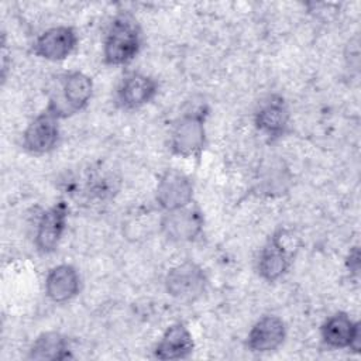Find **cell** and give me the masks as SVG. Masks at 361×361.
<instances>
[{
  "instance_id": "cell-1",
  "label": "cell",
  "mask_w": 361,
  "mask_h": 361,
  "mask_svg": "<svg viewBox=\"0 0 361 361\" xmlns=\"http://www.w3.org/2000/svg\"><path fill=\"white\" fill-rule=\"evenodd\" d=\"M207 106H199L180 114L169 133V148L175 155L199 158L206 145Z\"/></svg>"
},
{
  "instance_id": "cell-2",
  "label": "cell",
  "mask_w": 361,
  "mask_h": 361,
  "mask_svg": "<svg viewBox=\"0 0 361 361\" xmlns=\"http://www.w3.org/2000/svg\"><path fill=\"white\" fill-rule=\"evenodd\" d=\"M141 47V32L134 17L117 16L106 34L103 56L109 65H124L134 59Z\"/></svg>"
},
{
  "instance_id": "cell-3",
  "label": "cell",
  "mask_w": 361,
  "mask_h": 361,
  "mask_svg": "<svg viewBox=\"0 0 361 361\" xmlns=\"http://www.w3.org/2000/svg\"><path fill=\"white\" fill-rule=\"evenodd\" d=\"M93 92L92 79L82 72H71L59 82V90L49 100L48 109L58 118L80 111L89 103Z\"/></svg>"
},
{
  "instance_id": "cell-4",
  "label": "cell",
  "mask_w": 361,
  "mask_h": 361,
  "mask_svg": "<svg viewBox=\"0 0 361 361\" xmlns=\"http://www.w3.org/2000/svg\"><path fill=\"white\" fill-rule=\"evenodd\" d=\"M206 283L207 279L203 269L192 261L173 267L165 278L166 292L180 302H193L200 298Z\"/></svg>"
},
{
  "instance_id": "cell-5",
  "label": "cell",
  "mask_w": 361,
  "mask_h": 361,
  "mask_svg": "<svg viewBox=\"0 0 361 361\" xmlns=\"http://www.w3.org/2000/svg\"><path fill=\"white\" fill-rule=\"evenodd\" d=\"M192 197L193 185L185 173L176 169H168L161 175L155 190V199L165 212L190 204Z\"/></svg>"
},
{
  "instance_id": "cell-6",
  "label": "cell",
  "mask_w": 361,
  "mask_h": 361,
  "mask_svg": "<svg viewBox=\"0 0 361 361\" xmlns=\"http://www.w3.org/2000/svg\"><path fill=\"white\" fill-rule=\"evenodd\" d=\"M203 228V216L197 207L189 204L168 210L161 219L162 233L172 241L185 243L195 240Z\"/></svg>"
},
{
  "instance_id": "cell-7",
  "label": "cell",
  "mask_w": 361,
  "mask_h": 361,
  "mask_svg": "<svg viewBox=\"0 0 361 361\" xmlns=\"http://www.w3.org/2000/svg\"><path fill=\"white\" fill-rule=\"evenodd\" d=\"M323 341L333 348H350L354 353L361 347V324L353 322L348 314L338 312L330 316L322 326Z\"/></svg>"
},
{
  "instance_id": "cell-8",
  "label": "cell",
  "mask_w": 361,
  "mask_h": 361,
  "mask_svg": "<svg viewBox=\"0 0 361 361\" xmlns=\"http://www.w3.org/2000/svg\"><path fill=\"white\" fill-rule=\"evenodd\" d=\"M59 138L58 117L49 110L38 114L23 134V145L32 154H45L55 148Z\"/></svg>"
},
{
  "instance_id": "cell-9",
  "label": "cell",
  "mask_w": 361,
  "mask_h": 361,
  "mask_svg": "<svg viewBox=\"0 0 361 361\" xmlns=\"http://www.w3.org/2000/svg\"><path fill=\"white\" fill-rule=\"evenodd\" d=\"M78 44V35L72 27L59 25L44 31L34 44V52L47 61H63Z\"/></svg>"
},
{
  "instance_id": "cell-10",
  "label": "cell",
  "mask_w": 361,
  "mask_h": 361,
  "mask_svg": "<svg viewBox=\"0 0 361 361\" xmlns=\"http://www.w3.org/2000/svg\"><path fill=\"white\" fill-rule=\"evenodd\" d=\"M68 212V204L61 200L41 216L35 234V245L41 252L48 254L58 247L66 227Z\"/></svg>"
},
{
  "instance_id": "cell-11",
  "label": "cell",
  "mask_w": 361,
  "mask_h": 361,
  "mask_svg": "<svg viewBox=\"0 0 361 361\" xmlns=\"http://www.w3.org/2000/svg\"><path fill=\"white\" fill-rule=\"evenodd\" d=\"M255 126L271 140L283 135L289 126V110L283 97L274 94L262 102L255 113Z\"/></svg>"
},
{
  "instance_id": "cell-12",
  "label": "cell",
  "mask_w": 361,
  "mask_h": 361,
  "mask_svg": "<svg viewBox=\"0 0 361 361\" xmlns=\"http://www.w3.org/2000/svg\"><path fill=\"white\" fill-rule=\"evenodd\" d=\"M285 323L278 316H264L250 330L247 344L251 351L268 353L276 350L285 340Z\"/></svg>"
},
{
  "instance_id": "cell-13",
  "label": "cell",
  "mask_w": 361,
  "mask_h": 361,
  "mask_svg": "<svg viewBox=\"0 0 361 361\" xmlns=\"http://www.w3.org/2000/svg\"><path fill=\"white\" fill-rule=\"evenodd\" d=\"M157 90L158 85L152 78L142 73H131L121 82L117 90V100L121 107L134 110L151 102Z\"/></svg>"
},
{
  "instance_id": "cell-14",
  "label": "cell",
  "mask_w": 361,
  "mask_h": 361,
  "mask_svg": "<svg viewBox=\"0 0 361 361\" xmlns=\"http://www.w3.org/2000/svg\"><path fill=\"white\" fill-rule=\"evenodd\" d=\"M281 234L275 233L259 252L258 272L268 282L279 279L290 265V255L281 241Z\"/></svg>"
},
{
  "instance_id": "cell-15",
  "label": "cell",
  "mask_w": 361,
  "mask_h": 361,
  "mask_svg": "<svg viewBox=\"0 0 361 361\" xmlns=\"http://www.w3.org/2000/svg\"><path fill=\"white\" fill-rule=\"evenodd\" d=\"M195 343L190 331L182 323L169 326L154 350L158 360H182L193 351Z\"/></svg>"
},
{
  "instance_id": "cell-16",
  "label": "cell",
  "mask_w": 361,
  "mask_h": 361,
  "mask_svg": "<svg viewBox=\"0 0 361 361\" xmlns=\"http://www.w3.org/2000/svg\"><path fill=\"white\" fill-rule=\"evenodd\" d=\"M80 278L78 271L68 264L54 267L45 279V293L56 303H63L75 298L79 292Z\"/></svg>"
},
{
  "instance_id": "cell-17",
  "label": "cell",
  "mask_w": 361,
  "mask_h": 361,
  "mask_svg": "<svg viewBox=\"0 0 361 361\" xmlns=\"http://www.w3.org/2000/svg\"><path fill=\"white\" fill-rule=\"evenodd\" d=\"M71 357L72 355L66 337L56 331H47L39 334L32 343L28 354L30 360L38 361H61Z\"/></svg>"
},
{
  "instance_id": "cell-18",
  "label": "cell",
  "mask_w": 361,
  "mask_h": 361,
  "mask_svg": "<svg viewBox=\"0 0 361 361\" xmlns=\"http://www.w3.org/2000/svg\"><path fill=\"white\" fill-rule=\"evenodd\" d=\"M347 264H348V268H350V271H353V272H358V269H360V252H358V248L357 247H354L351 251H350V254H348V258H347Z\"/></svg>"
}]
</instances>
